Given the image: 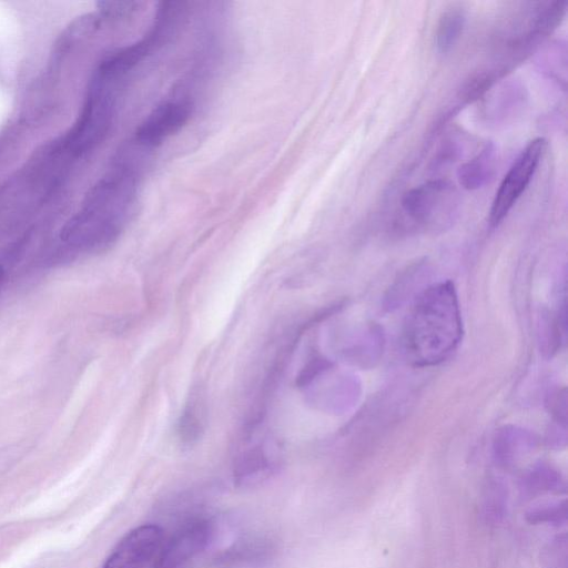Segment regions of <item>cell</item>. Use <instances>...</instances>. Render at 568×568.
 Instances as JSON below:
<instances>
[{
  "label": "cell",
  "instance_id": "obj_10",
  "mask_svg": "<svg viewBox=\"0 0 568 568\" xmlns=\"http://www.w3.org/2000/svg\"><path fill=\"white\" fill-rule=\"evenodd\" d=\"M465 22V11L460 7L452 6L440 13L435 31V45L440 53L454 48L463 33Z\"/></svg>",
  "mask_w": 568,
  "mask_h": 568
},
{
  "label": "cell",
  "instance_id": "obj_6",
  "mask_svg": "<svg viewBox=\"0 0 568 568\" xmlns=\"http://www.w3.org/2000/svg\"><path fill=\"white\" fill-rule=\"evenodd\" d=\"M192 103L187 100H171L158 105L142 121L135 131L134 142L148 150L161 144L179 132L192 114Z\"/></svg>",
  "mask_w": 568,
  "mask_h": 568
},
{
  "label": "cell",
  "instance_id": "obj_13",
  "mask_svg": "<svg viewBox=\"0 0 568 568\" xmlns=\"http://www.w3.org/2000/svg\"><path fill=\"white\" fill-rule=\"evenodd\" d=\"M541 568H568V539L565 532L549 540L540 552Z\"/></svg>",
  "mask_w": 568,
  "mask_h": 568
},
{
  "label": "cell",
  "instance_id": "obj_3",
  "mask_svg": "<svg viewBox=\"0 0 568 568\" xmlns=\"http://www.w3.org/2000/svg\"><path fill=\"white\" fill-rule=\"evenodd\" d=\"M546 148L544 138L531 140L501 180L489 211V223L497 226L510 212L529 185Z\"/></svg>",
  "mask_w": 568,
  "mask_h": 568
},
{
  "label": "cell",
  "instance_id": "obj_1",
  "mask_svg": "<svg viewBox=\"0 0 568 568\" xmlns=\"http://www.w3.org/2000/svg\"><path fill=\"white\" fill-rule=\"evenodd\" d=\"M463 322L455 286L440 282L424 290L416 298L405 323L404 348L418 367L437 365L457 348Z\"/></svg>",
  "mask_w": 568,
  "mask_h": 568
},
{
  "label": "cell",
  "instance_id": "obj_12",
  "mask_svg": "<svg viewBox=\"0 0 568 568\" xmlns=\"http://www.w3.org/2000/svg\"><path fill=\"white\" fill-rule=\"evenodd\" d=\"M525 517L531 525L560 527L567 523V501L566 499L548 500L532 505L526 511Z\"/></svg>",
  "mask_w": 568,
  "mask_h": 568
},
{
  "label": "cell",
  "instance_id": "obj_4",
  "mask_svg": "<svg viewBox=\"0 0 568 568\" xmlns=\"http://www.w3.org/2000/svg\"><path fill=\"white\" fill-rule=\"evenodd\" d=\"M215 536L214 521L205 516H193L164 539L155 568H189L206 550Z\"/></svg>",
  "mask_w": 568,
  "mask_h": 568
},
{
  "label": "cell",
  "instance_id": "obj_5",
  "mask_svg": "<svg viewBox=\"0 0 568 568\" xmlns=\"http://www.w3.org/2000/svg\"><path fill=\"white\" fill-rule=\"evenodd\" d=\"M164 539L160 526L141 525L118 542L102 568H155Z\"/></svg>",
  "mask_w": 568,
  "mask_h": 568
},
{
  "label": "cell",
  "instance_id": "obj_8",
  "mask_svg": "<svg viewBox=\"0 0 568 568\" xmlns=\"http://www.w3.org/2000/svg\"><path fill=\"white\" fill-rule=\"evenodd\" d=\"M496 152L491 143L471 160L459 166L457 178L459 184L466 190H477L485 185L495 171Z\"/></svg>",
  "mask_w": 568,
  "mask_h": 568
},
{
  "label": "cell",
  "instance_id": "obj_2",
  "mask_svg": "<svg viewBox=\"0 0 568 568\" xmlns=\"http://www.w3.org/2000/svg\"><path fill=\"white\" fill-rule=\"evenodd\" d=\"M404 213L427 229L449 225L458 209V193L447 180H432L408 190L402 197Z\"/></svg>",
  "mask_w": 568,
  "mask_h": 568
},
{
  "label": "cell",
  "instance_id": "obj_11",
  "mask_svg": "<svg viewBox=\"0 0 568 568\" xmlns=\"http://www.w3.org/2000/svg\"><path fill=\"white\" fill-rule=\"evenodd\" d=\"M483 515L487 523L497 524L507 513L508 490L500 479H489L483 493Z\"/></svg>",
  "mask_w": 568,
  "mask_h": 568
},
{
  "label": "cell",
  "instance_id": "obj_14",
  "mask_svg": "<svg viewBox=\"0 0 568 568\" xmlns=\"http://www.w3.org/2000/svg\"><path fill=\"white\" fill-rule=\"evenodd\" d=\"M4 270L2 266H0V281L3 278Z\"/></svg>",
  "mask_w": 568,
  "mask_h": 568
},
{
  "label": "cell",
  "instance_id": "obj_7",
  "mask_svg": "<svg viewBox=\"0 0 568 568\" xmlns=\"http://www.w3.org/2000/svg\"><path fill=\"white\" fill-rule=\"evenodd\" d=\"M524 497H538L544 494H565L566 483L561 474L547 463H537L520 478Z\"/></svg>",
  "mask_w": 568,
  "mask_h": 568
},
{
  "label": "cell",
  "instance_id": "obj_9",
  "mask_svg": "<svg viewBox=\"0 0 568 568\" xmlns=\"http://www.w3.org/2000/svg\"><path fill=\"white\" fill-rule=\"evenodd\" d=\"M535 446V439L528 434L515 429L505 430L495 440L494 456L499 466L510 468Z\"/></svg>",
  "mask_w": 568,
  "mask_h": 568
}]
</instances>
